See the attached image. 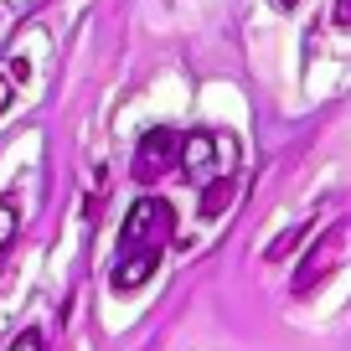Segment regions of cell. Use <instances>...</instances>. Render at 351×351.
Segmentation results:
<instances>
[{"label": "cell", "mask_w": 351, "mask_h": 351, "mask_svg": "<svg viewBox=\"0 0 351 351\" xmlns=\"http://www.w3.org/2000/svg\"><path fill=\"white\" fill-rule=\"evenodd\" d=\"M232 202V176H217V181H207V191H202V217H222Z\"/></svg>", "instance_id": "8992f818"}, {"label": "cell", "mask_w": 351, "mask_h": 351, "mask_svg": "<svg viewBox=\"0 0 351 351\" xmlns=\"http://www.w3.org/2000/svg\"><path fill=\"white\" fill-rule=\"evenodd\" d=\"M160 253L165 248H119V263H114V289H119V295L140 289L145 279L160 269Z\"/></svg>", "instance_id": "5b68a950"}, {"label": "cell", "mask_w": 351, "mask_h": 351, "mask_svg": "<svg viewBox=\"0 0 351 351\" xmlns=\"http://www.w3.org/2000/svg\"><path fill=\"white\" fill-rule=\"evenodd\" d=\"M176 238V207L165 197H140L124 217L119 248H165Z\"/></svg>", "instance_id": "7a4b0ae2"}, {"label": "cell", "mask_w": 351, "mask_h": 351, "mask_svg": "<svg viewBox=\"0 0 351 351\" xmlns=\"http://www.w3.org/2000/svg\"><path fill=\"white\" fill-rule=\"evenodd\" d=\"M181 176L186 181H217V176H232V140L212 130H191L181 134Z\"/></svg>", "instance_id": "6da1fadb"}, {"label": "cell", "mask_w": 351, "mask_h": 351, "mask_svg": "<svg viewBox=\"0 0 351 351\" xmlns=\"http://www.w3.org/2000/svg\"><path fill=\"white\" fill-rule=\"evenodd\" d=\"M305 238V228H285L279 232L274 243H269V263H279V258H289V253H295V243Z\"/></svg>", "instance_id": "ba28073f"}, {"label": "cell", "mask_w": 351, "mask_h": 351, "mask_svg": "<svg viewBox=\"0 0 351 351\" xmlns=\"http://www.w3.org/2000/svg\"><path fill=\"white\" fill-rule=\"evenodd\" d=\"M176 165H181V130H171V124L145 130L140 145H134V181L155 186V181H165Z\"/></svg>", "instance_id": "3957f363"}, {"label": "cell", "mask_w": 351, "mask_h": 351, "mask_svg": "<svg viewBox=\"0 0 351 351\" xmlns=\"http://www.w3.org/2000/svg\"><path fill=\"white\" fill-rule=\"evenodd\" d=\"M5 351H42V330H21V336H16Z\"/></svg>", "instance_id": "9c48e42d"}, {"label": "cell", "mask_w": 351, "mask_h": 351, "mask_svg": "<svg viewBox=\"0 0 351 351\" xmlns=\"http://www.w3.org/2000/svg\"><path fill=\"white\" fill-rule=\"evenodd\" d=\"M16 73H21V67H16ZM16 73H0V114L11 109V77H16Z\"/></svg>", "instance_id": "30bf717a"}, {"label": "cell", "mask_w": 351, "mask_h": 351, "mask_svg": "<svg viewBox=\"0 0 351 351\" xmlns=\"http://www.w3.org/2000/svg\"><path fill=\"white\" fill-rule=\"evenodd\" d=\"M274 5H279V11H295V5H300V0H274Z\"/></svg>", "instance_id": "7c38bea8"}, {"label": "cell", "mask_w": 351, "mask_h": 351, "mask_svg": "<svg viewBox=\"0 0 351 351\" xmlns=\"http://www.w3.org/2000/svg\"><path fill=\"white\" fill-rule=\"evenodd\" d=\"M341 253H346V228H326L320 232V243L305 253V263L295 269V295H315L320 285H326L330 274H336V263H341Z\"/></svg>", "instance_id": "277c9868"}, {"label": "cell", "mask_w": 351, "mask_h": 351, "mask_svg": "<svg viewBox=\"0 0 351 351\" xmlns=\"http://www.w3.org/2000/svg\"><path fill=\"white\" fill-rule=\"evenodd\" d=\"M330 16H336V26H346V32H351V0H336V11H330Z\"/></svg>", "instance_id": "8fae6325"}, {"label": "cell", "mask_w": 351, "mask_h": 351, "mask_svg": "<svg viewBox=\"0 0 351 351\" xmlns=\"http://www.w3.org/2000/svg\"><path fill=\"white\" fill-rule=\"evenodd\" d=\"M16 228H21V212H16V197H0V248H11Z\"/></svg>", "instance_id": "52a82bcc"}]
</instances>
